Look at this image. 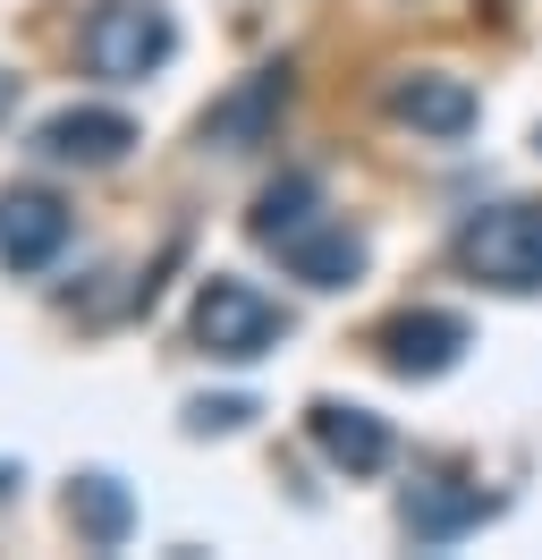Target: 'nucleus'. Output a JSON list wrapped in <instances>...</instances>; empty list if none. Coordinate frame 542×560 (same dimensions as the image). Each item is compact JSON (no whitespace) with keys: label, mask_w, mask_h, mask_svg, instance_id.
<instances>
[{"label":"nucleus","mask_w":542,"mask_h":560,"mask_svg":"<svg viewBox=\"0 0 542 560\" xmlns=\"http://www.w3.org/2000/svg\"><path fill=\"white\" fill-rule=\"evenodd\" d=\"M458 264L500 298H534L542 289V205H492L458 230Z\"/></svg>","instance_id":"1"},{"label":"nucleus","mask_w":542,"mask_h":560,"mask_svg":"<svg viewBox=\"0 0 542 560\" xmlns=\"http://www.w3.org/2000/svg\"><path fill=\"white\" fill-rule=\"evenodd\" d=\"M76 51H85L94 77L136 85V77H153L169 51H178V26H169L162 0H102L94 18H85V35H76Z\"/></svg>","instance_id":"2"},{"label":"nucleus","mask_w":542,"mask_h":560,"mask_svg":"<svg viewBox=\"0 0 542 560\" xmlns=\"http://www.w3.org/2000/svg\"><path fill=\"white\" fill-rule=\"evenodd\" d=\"M280 331H288V315L271 306L255 280L212 272V280L196 289V349H203V357H221V365H255Z\"/></svg>","instance_id":"3"},{"label":"nucleus","mask_w":542,"mask_h":560,"mask_svg":"<svg viewBox=\"0 0 542 560\" xmlns=\"http://www.w3.org/2000/svg\"><path fill=\"white\" fill-rule=\"evenodd\" d=\"M288 60H271V69L237 77L221 103L203 110V144L212 153H255V144H271V128H280V110H288Z\"/></svg>","instance_id":"4"},{"label":"nucleus","mask_w":542,"mask_h":560,"mask_svg":"<svg viewBox=\"0 0 542 560\" xmlns=\"http://www.w3.org/2000/svg\"><path fill=\"white\" fill-rule=\"evenodd\" d=\"M492 510H500V501H492L483 485H458V476H415V485L399 492V526L415 535V544H433V552L458 544V535H474Z\"/></svg>","instance_id":"5"},{"label":"nucleus","mask_w":542,"mask_h":560,"mask_svg":"<svg viewBox=\"0 0 542 560\" xmlns=\"http://www.w3.org/2000/svg\"><path fill=\"white\" fill-rule=\"evenodd\" d=\"M68 205L51 187H0V264L9 272H43L51 255L68 246Z\"/></svg>","instance_id":"6"},{"label":"nucleus","mask_w":542,"mask_h":560,"mask_svg":"<svg viewBox=\"0 0 542 560\" xmlns=\"http://www.w3.org/2000/svg\"><path fill=\"white\" fill-rule=\"evenodd\" d=\"M458 349H467V315L415 306V315L381 323V365H390V374H415V383L449 374V365H458Z\"/></svg>","instance_id":"7"},{"label":"nucleus","mask_w":542,"mask_h":560,"mask_svg":"<svg viewBox=\"0 0 542 560\" xmlns=\"http://www.w3.org/2000/svg\"><path fill=\"white\" fill-rule=\"evenodd\" d=\"M305 433H314V451L331 458L339 476H381V467H390V424L373 417V408H339V399H314Z\"/></svg>","instance_id":"8"},{"label":"nucleus","mask_w":542,"mask_h":560,"mask_svg":"<svg viewBox=\"0 0 542 560\" xmlns=\"http://www.w3.org/2000/svg\"><path fill=\"white\" fill-rule=\"evenodd\" d=\"M128 144H136V119H128V110H60V119H43V128H34V153H43V162H76V171L119 162Z\"/></svg>","instance_id":"9"},{"label":"nucleus","mask_w":542,"mask_h":560,"mask_svg":"<svg viewBox=\"0 0 542 560\" xmlns=\"http://www.w3.org/2000/svg\"><path fill=\"white\" fill-rule=\"evenodd\" d=\"M390 119H406L415 137H467L474 128V85H458V77H440V69H424V77H399L390 85Z\"/></svg>","instance_id":"10"},{"label":"nucleus","mask_w":542,"mask_h":560,"mask_svg":"<svg viewBox=\"0 0 542 560\" xmlns=\"http://www.w3.org/2000/svg\"><path fill=\"white\" fill-rule=\"evenodd\" d=\"M280 264L314 289H347V280L365 272V230H347V221H305L297 238L280 246Z\"/></svg>","instance_id":"11"},{"label":"nucleus","mask_w":542,"mask_h":560,"mask_svg":"<svg viewBox=\"0 0 542 560\" xmlns=\"http://www.w3.org/2000/svg\"><path fill=\"white\" fill-rule=\"evenodd\" d=\"M68 526H76L94 552H119V544L136 535V492L119 485V476H102V467H94V476H76V485H68Z\"/></svg>","instance_id":"12"},{"label":"nucleus","mask_w":542,"mask_h":560,"mask_svg":"<svg viewBox=\"0 0 542 560\" xmlns=\"http://www.w3.org/2000/svg\"><path fill=\"white\" fill-rule=\"evenodd\" d=\"M305 221H322V187H314L305 171L271 178L263 196H255V238H263V246H288Z\"/></svg>","instance_id":"13"},{"label":"nucleus","mask_w":542,"mask_h":560,"mask_svg":"<svg viewBox=\"0 0 542 560\" xmlns=\"http://www.w3.org/2000/svg\"><path fill=\"white\" fill-rule=\"evenodd\" d=\"M246 417H255V399H196V408H187V433H237Z\"/></svg>","instance_id":"14"},{"label":"nucleus","mask_w":542,"mask_h":560,"mask_svg":"<svg viewBox=\"0 0 542 560\" xmlns=\"http://www.w3.org/2000/svg\"><path fill=\"white\" fill-rule=\"evenodd\" d=\"M9 492H17V467H0V501H9Z\"/></svg>","instance_id":"15"}]
</instances>
